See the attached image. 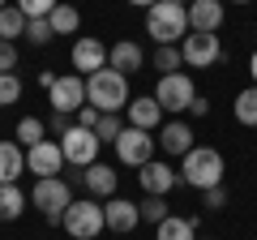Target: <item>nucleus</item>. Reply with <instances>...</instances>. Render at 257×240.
<instances>
[{
	"label": "nucleus",
	"mask_w": 257,
	"mask_h": 240,
	"mask_svg": "<svg viewBox=\"0 0 257 240\" xmlns=\"http://www.w3.org/2000/svg\"><path fill=\"white\" fill-rule=\"evenodd\" d=\"M86 103H90L99 116L107 111H124L128 107V77L116 69H99V73L86 77Z\"/></svg>",
	"instance_id": "f257e3e1"
},
{
	"label": "nucleus",
	"mask_w": 257,
	"mask_h": 240,
	"mask_svg": "<svg viewBox=\"0 0 257 240\" xmlns=\"http://www.w3.org/2000/svg\"><path fill=\"white\" fill-rule=\"evenodd\" d=\"M180 185L197 189V193L223 185V155L214 146H193L189 155L180 159Z\"/></svg>",
	"instance_id": "f03ea898"
},
{
	"label": "nucleus",
	"mask_w": 257,
	"mask_h": 240,
	"mask_svg": "<svg viewBox=\"0 0 257 240\" xmlns=\"http://www.w3.org/2000/svg\"><path fill=\"white\" fill-rule=\"evenodd\" d=\"M146 35L155 39L159 47L180 43V39L189 35V13H184V5H176V0H155L146 9Z\"/></svg>",
	"instance_id": "7ed1b4c3"
},
{
	"label": "nucleus",
	"mask_w": 257,
	"mask_h": 240,
	"mask_svg": "<svg viewBox=\"0 0 257 240\" xmlns=\"http://www.w3.org/2000/svg\"><path fill=\"white\" fill-rule=\"evenodd\" d=\"M69 202H73V189L64 185V176H43V180H35V189H30V206H39L52 227H60Z\"/></svg>",
	"instance_id": "20e7f679"
},
{
	"label": "nucleus",
	"mask_w": 257,
	"mask_h": 240,
	"mask_svg": "<svg viewBox=\"0 0 257 240\" xmlns=\"http://www.w3.org/2000/svg\"><path fill=\"white\" fill-rule=\"evenodd\" d=\"M60 227L69 231L73 240H94L103 227H107V223H103V206H94V197H90V202H69Z\"/></svg>",
	"instance_id": "39448f33"
},
{
	"label": "nucleus",
	"mask_w": 257,
	"mask_h": 240,
	"mask_svg": "<svg viewBox=\"0 0 257 240\" xmlns=\"http://www.w3.org/2000/svg\"><path fill=\"white\" fill-rule=\"evenodd\" d=\"M155 99H159L163 111H189V103L197 99V86H193V77L184 69L180 73H163L159 86H155Z\"/></svg>",
	"instance_id": "423d86ee"
},
{
	"label": "nucleus",
	"mask_w": 257,
	"mask_h": 240,
	"mask_svg": "<svg viewBox=\"0 0 257 240\" xmlns=\"http://www.w3.org/2000/svg\"><path fill=\"white\" fill-rule=\"evenodd\" d=\"M99 146H103V142L94 138V129H82V125H73V129L60 138V155H64V163H69V167L99 163Z\"/></svg>",
	"instance_id": "0eeeda50"
},
{
	"label": "nucleus",
	"mask_w": 257,
	"mask_h": 240,
	"mask_svg": "<svg viewBox=\"0 0 257 240\" xmlns=\"http://www.w3.org/2000/svg\"><path fill=\"white\" fill-rule=\"evenodd\" d=\"M111 146H116V159H120V163L142 167V163H150V159H155V146H159V142L150 138L146 129H133V125H124V133H120Z\"/></svg>",
	"instance_id": "6e6552de"
},
{
	"label": "nucleus",
	"mask_w": 257,
	"mask_h": 240,
	"mask_svg": "<svg viewBox=\"0 0 257 240\" xmlns=\"http://www.w3.org/2000/svg\"><path fill=\"white\" fill-rule=\"evenodd\" d=\"M180 56H184V65L189 69H210L214 60H223V43L219 35H184L180 39Z\"/></svg>",
	"instance_id": "1a4fd4ad"
},
{
	"label": "nucleus",
	"mask_w": 257,
	"mask_h": 240,
	"mask_svg": "<svg viewBox=\"0 0 257 240\" xmlns=\"http://www.w3.org/2000/svg\"><path fill=\"white\" fill-rule=\"evenodd\" d=\"M47 103H52V111L73 116L77 107H86V77H82V73H64V77H56V86L47 90Z\"/></svg>",
	"instance_id": "9d476101"
},
{
	"label": "nucleus",
	"mask_w": 257,
	"mask_h": 240,
	"mask_svg": "<svg viewBox=\"0 0 257 240\" xmlns=\"http://www.w3.org/2000/svg\"><path fill=\"white\" fill-rule=\"evenodd\" d=\"M60 167H69L64 155H60V142L43 138L39 146L26 150V172H35V180H43V176H60Z\"/></svg>",
	"instance_id": "9b49d317"
},
{
	"label": "nucleus",
	"mask_w": 257,
	"mask_h": 240,
	"mask_svg": "<svg viewBox=\"0 0 257 240\" xmlns=\"http://www.w3.org/2000/svg\"><path fill=\"white\" fill-rule=\"evenodd\" d=\"M138 180H142V189H146V197H167L176 185H180V172L167 167L163 159H150V163H142Z\"/></svg>",
	"instance_id": "f8f14e48"
},
{
	"label": "nucleus",
	"mask_w": 257,
	"mask_h": 240,
	"mask_svg": "<svg viewBox=\"0 0 257 240\" xmlns=\"http://www.w3.org/2000/svg\"><path fill=\"white\" fill-rule=\"evenodd\" d=\"M69 60H73V69L82 77H90V73H99V69H107V47H103L94 35H82L73 43V52H69Z\"/></svg>",
	"instance_id": "ddd939ff"
},
{
	"label": "nucleus",
	"mask_w": 257,
	"mask_h": 240,
	"mask_svg": "<svg viewBox=\"0 0 257 240\" xmlns=\"http://www.w3.org/2000/svg\"><path fill=\"white\" fill-rule=\"evenodd\" d=\"M103 223H107V231H116V236H128V231L142 223V210H138V202L107 197V202H103Z\"/></svg>",
	"instance_id": "4468645a"
},
{
	"label": "nucleus",
	"mask_w": 257,
	"mask_h": 240,
	"mask_svg": "<svg viewBox=\"0 0 257 240\" xmlns=\"http://www.w3.org/2000/svg\"><path fill=\"white\" fill-rule=\"evenodd\" d=\"M184 13H189V30H197V35H214V30L223 26V0H189L184 5Z\"/></svg>",
	"instance_id": "2eb2a0df"
},
{
	"label": "nucleus",
	"mask_w": 257,
	"mask_h": 240,
	"mask_svg": "<svg viewBox=\"0 0 257 240\" xmlns=\"http://www.w3.org/2000/svg\"><path fill=\"white\" fill-rule=\"evenodd\" d=\"M146 65V52H142L138 43H128V39H120V43L107 47V69H116V73H138V69Z\"/></svg>",
	"instance_id": "dca6fc26"
},
{
	"label": "nucleus",
	"mask_w": 257,
	"mask_h": 240,
	"mask_svg": "<svg viewBox=\"0 0 257 240\" xmlns=\"http://www.w3.org/2000/svg\"><path fill=\"white\" fill-rule=\"evenodd\" d=\"M128 125H133V129H155L159 120H163V107H159V99L155 94H138V99H128Z\"/></svg>",
	"instance_id": "f3484780"
},
{
	"label": "nucleus",
	"mask_w": 257,
	"mask_h": 240,
	"mask_svg": "<svg viewBox=\"0 0 257 240\" xmlns=\"http://www.w3.org/2000/svg\"><path fill=\"white\" fill-rule=\"evenodd\" d=\"M159 146H163V155H189L193 150V129L184 125V120H172V125H163V133H159Z\"/></svg>",
	"instance_id": "a211bd4d"
},
{
	"label": "nucleus",
	"mask_w": 257,
	"mask_h": 240,
	"mask_svg": "<svg viewBox=\"0 0 257 240\" xmlns=\"http://www.w3.org/2000/svg\"><path fill=\"white\" fill-rule=\"evenodd\" d=\"M26 172V155L18 142H0V185H18V176Z\"/></svg>",
	"instance_id": "6ab92c4d"
},
{
	"label": "nucleus",
	"mask_w": 257,
	"mask_h": 240,
	"mask_svg": "<svg viewBox=\"0 0 257 240\" xmlns=\"http://www.w3.org/2000/svg\"><path fill=\"white\" fill-rule=\"evenodd\" d=\"M116 185H120V176L111 172L107 163L86 167V189H90V197H116Z\"/></svg>",
	"instance_id": "aec40b11"
},
{
	"label": "nucleus",
	"mask_w": 257,
	"mask_h": 240,
	"mask_svg": "<svg viewBox=\"0 0 257 240\" xmlns=\"http://www.w3.org/2000/svg\"><path fill=\"white\" fill-rule=\"evenodd\" d=\"M155 240H197V219H180V214H167L155 227Z\"/></svg>",
	"instance_id": "412c9836"
},
{
	"label": "nucleus",
	"mask_w": 257,
	"mask_h": 240,
	"mask_svg": "<svg viewBox=\"0 0 257 240\" xmlns=\"http://www.w3.org/2000/svg\"><path fill=\"white\" fill-rule=\"evenodd\" d=\"M47 26H52V35H77V26H82V13H77L73 5H56V9L47 13Z\"/></svg>",
	"instance_id": "4be33fe9"
},
{
	"label": "nucleus",
	"mask_w": 257,
	"mask_h": 240,
	"mask_svg": "<svg viewBox=\"0 0 257 240\" xmlns=\"http://www.w3.org/2000/svg\"><path fill=\"white\" fill-rule=\"evenodd\" d=\"M22 210H26V193L18 185H0V223L22 219Z\"/></svg>",
	"instance_id": "5701e85b"
},
{
	"label": "nucleus",
	"mask_w": 257,
	"mask_h": 240,
	"mask_svg": "<svg viewBox=\"0 0 257 240\" xmlns=\"http://www.w3.org/2000/svg\"><path fill=\"white\" fill-rule=\"evenodd\" d=\"M231 111H236V120L244 129H257V86H244L236 94V103H231Z\"/></svg>",
	"instance_id": "b1692460"
},
{
	"label": "nucleus",
	"mask_w": 257,
	"mask_h": 240,
	"mask_svg": "<svg viewBox=\"0 0 257 240\" xmlns=\"http://www.w3.org/2000/svg\"><path fill=\"white\" fill-rule=\"evenodd\" d=\"M22 35H26V13H22L18 5H5V9H0V39L13 43V39H22Z\"/></svg>",
	"instance_id": "393cba45"
},
{
	"label": "nucleus",
	"mask_w": 257,
	"mask_h": 240,
	"mask_svg": "<svg viewBox=\"0 0 257 240\" xmlns=\"http://www.w3.org/2000/svg\"><path fill=\"white\" fill-rule=\"evenodd\" d=\"M150 65L159 69V77H163V73H180V65H184L180 43H163V47H155V60H150Z\"/></svg>",
	"instance_id": "a878e982"
},
{
	"label": "nucleus",
	"mask_w": 257,
	"mask_h": 240,
	"mask_svg": "<svg viewBox=\"0 0 257 240\" xmlns=\"http://www.w3.org/2000/svg\"><path fill=\"white\" fill-rule=\"evenodd\" d=\"M43 133H47V125L39 116H26V120H18V129H13V138H18V146H39L43 142Z\"/></svg>",
	"instance_id": "bb28decb"
},
{
	"label": "nucleus",
	"mask_w": 257,
	"mask_h": 240,
	"mask_svg": "<svg viewBox=\"0 0 257 240\" xmlns=\"http://www.w3.org/2000/svg\"><path fill=\"white\" fill-rule=\"evenodd\" d=\"M120 133H124V116H120V111L99 116V125H94V138H99V142H116Z\"/></svg>",
	"instance_id": "cd10ccee"
},
{
	"label": "nucleus",
	"mask_w": 257,
	"mask_h": 240,
	"mask_svg": "<svg viewBox=\"0 0 257 240\" xmlns=\"http://www.w3.org/2000/svg\"><path fill=\"white\" fill-rule=\"evenodd\" d=\"M138 210H142V223H163L167 219V197H146V202H138Z\"/></svg>",
	"instance_id": "c85d7f7f"
},
{
	"label": "nucleus",
	"mask_w": 257,
	"mask_h": 240,
	"mask_svg": "<svg viewBox=\"0 0 257 240\" xmlns=\"http://www.w3.org/2000/svg\"><path fill=\"white\" fill-rule=\"evenodd\" d=\"M26 43L30 47H47V43H52V26H47V18H30L26 22Z\"/></svg>",
	"instance_id": "c756f323"
},
{
	"label": "nucleus",
	"mask_w": 257,
	"mask_h": 240,
	"mask_svg": "<svg viewBox=\"0 0 257 240\" xmlns=\"http://www.w3.org/2000/svg\"><path fill=\"white\" fill-rule=\"evenodd\" d=\"M18 99H22V77L18 73H0V107H9Z\"/></svg>",
	"instance_id": "7c9ffc66"
},
{
	"label": "nucleus",
	"mask_w": 257,
	"mask_h": 240,
	"mask_svg": "<svg viewBox=\"0 0 257 240\" xmlns=\"http://www.w3.org/2000/svg\"><path fill=\"white\" fill-rule=\"evenodd\" d=\"M56 5H60V0H18V9L26 13V22H30V18H47Z\"/></svg>",
	"instance_id": "2f4dec72"
},
{
	"label": "nucleus",
	"mask_w": 257,
	"mask_h": 240,
	"mask_svg": "<svg viewBox=\"0 0 257 240\" xmlns=\"http://www.w3.org/2000/svg\"><path fill=\"white\" fill-rule=\"evenodd\" d=\"M43 125H47V133H56V138H64V133L73 129V116H64V111H52V116H47Z\"/></svg>",
	"instance_id": "473e14b6"
},
{
	"label": "nucleus",
	"mask_w": 257,
	"mask_h": 240,
	"mask_svg": "<svg viewBox=\"0 0 257 240\" xmlns=\"http://www.w3.org/2000/svg\"><path fill=\"white\" fill-rule=\"evenodd\" d=\"M13 69H18V47L0 39V73H13Z\"/></svg>",
	"instance_id": "72a5a7b5"
},
{
	"label": "nucleus",
	"mask_w": 257,
	"mask_h": 240,
	"mask_svg": "<svg viewBox=\"0 0 257 240\" xmlns=\"http://www.w3.org/2000/svg\"><path fill=\"white\" fill-rule=\"evenodd\" d=\"M73 125H82V129H94V125H99V111L86 103V107H77V111H73Z\"/></svg>",
	"instance_id": "f704fd0d"
},
{
	"label": "nucleus",
	"mask_w": 257,
	"mask_h": 240,
	"mask_svg": "<svg viewBox=\"0 0 257 240\" xmlns=\"http://www.w3.org/2000/svg\"><path fill=\"white\" fill-rule=\"evenodd\" d=\"M206 206H210V210H223V206H227V189H223V185H214V189H206Z\"/></svg>",
	"instance_id": "c9c22d12"
},
{
	"label": "nucleus",
	"mask_w": 257,
	"mask_h": 240,
	"mask_svg": "<svg viewBox=\"0 0 257 240\" xmlns=\"http://www.w3.org/2000/svg\"><path fill=\"white\" fill-rule=\"evenodd\" d=\"M189 111H193V116H206V111H210V103H206V99H202V94H197V99H193V103H189Z\"/></svg>",
	"instance_id": "e433bc0d"
},
{
	"label": "nucleus",
	"mask_w": 257,
	"mask_h": 240,
	"mask_svg": "<svg viewBox=\"0 0 257 240\" xmlns=\"http://www.w3.org/2000/svg\"><path fill=\"white\" fill-rule=\"evenodd\" d=\"M248 73H253V86H257V52L248 56Z\"/></svg>",
	"instance_id": "4c0bfd02"
},
{
	"label": "nucleus",
	"mask_w": 257,
	"mask_h": 240,
	"mask_svg": "<svg viewBox=\"0 0 257 240\" xmlns=\"http://www.w3.org/2000/svg\"><path fill=\"white\" fill-rule=\"evenodd\" d=\"M128 5H138V9H150V5H155V0H128Z\"/></svg>",
	"instance_id": "58836bf2"
},
{
	"label": "nucleus",
	"mask_w": 257,
	"mask_h": 240,
	"mask_svg": "<svg viewBox=\"0 0 257 240\" xmlns=\"http://www.w3.org/2000/svg\"><path fill=\"white\" fill-rule=\"evenodd\" d=\"M231 5H248V0H231Z\"/></svg>",
	"instance_id": "ea45409f"
},
{
	"label": "nucleus",
	"mask_w": 257,
	"mask_h": 240,
	"mask_svg": "<svg viewBox=\"0 0 257 240\" xmlns=\"http://www.w3.org/2000/svg\"><path fill=\"white\" fill-rule=\"evenodd\" d=\"M5 5H9V0H0V9H5Z\"/></svg>",
	"instance_id": "a19ab883"
},
{
	"label": "nucleus",
	"mask_w": 257,
	"mask_h": 240,
	"mask_svg": "<svg viewBox=\"0 0 257 240\" xmlns=\"http://www.w3.org/2000/svg\"><path fill=\"white\" fill-rule=\"evenodd\" d=\"M176 5H189V0H176Z\"/></svg>",
	"instance_id": "79ce46f5"
}]
</instances>
